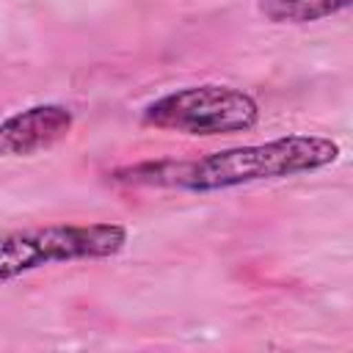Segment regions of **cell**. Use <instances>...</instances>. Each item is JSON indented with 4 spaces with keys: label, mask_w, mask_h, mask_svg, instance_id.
Segmentation results:
<instances>
[{
    "label": "cell",
    "mask_w": 353,
    "mask_h": 353,
    "mask_svg": "<svg viewBox=\"0 0 353 353\" xmlns=\"http://www.w3.org/2000/svg\"><path fill=\"white\" fill-rule=\"evenodd\" d=\"M339 160V143L323 135H281L265 143H245L210 152L196 160H157L116 168L113 182L146 188H179L190 193L229 190L240 185L284 179L320 171Z\"/></svg>",
    "instance_id": "1"
},
{
    "label": "cell",
    "mask_w": 353,
    "mask_h": 353,
    "mask_svg": "<svg viewBox=\"0 0 353 353\" xmlns=\"http://www.w3.org/2000/svg\"><path fill=\"white\" fill-rule=\"evenodd\" d=\"M127 245V229L110 221L47 223L0 232V284L47 265L108 259Z\"/></svg>",
    "instance_id": "2"
},
{
    "label": "cell",
    "mask_w": 353,
    "mask_h": 353,
    "mask_svg": "<svg viewBox=\"0 0 353 353\" xmlns=\"http://www.w3.org/2000/svg\"><path fill=\"white\" fill-rule=\"evenodd\" d=\"M259 121V105L234 85L204 83L157 97L141 110V124L185 135H232Z\"/></svg>",
    "instance_id": "3"
},
{
    "label": "cell",
    "mask_w": 353,
    "mask_h": 353,
    "mask_svg": "<svg viewBox=\"0 0 353 353\" xmlns=\"http://www.w3.org/2000/svg\"><path fill=\"white\" fill-rule=\"evenodd\" d=\"M74 124L66 105H30L0 121V157H28L63 141Z\"/></svg>",
    "instance_id": "4"
},
{
    "label": "cell",
    "mask_w": 353,
    "mask_h": 353,
    "mask_svg": "<svg viewBox=\"0 0 353 353\" xmlns=\"http://www.w3.org/2000/svg\"><path fill=\"white\" fill-rule=\"evenodd\" d=\"M353 0H259V14L276 25H303L350 8Z\"/></svg>",
    "instance_id": "5"
}]
</instances>
